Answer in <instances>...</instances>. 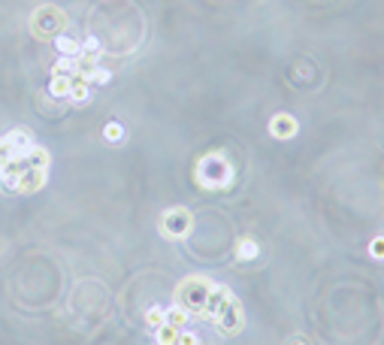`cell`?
<instances>
[{
    "instance_id": "6da1fadb",
    "label": "cell",
    "mask_w": 384,
    "mask_h": 345,
    "mask_svg": "<svg viewBox=\"0 0 384 345\" xmlns=\"http://www.w3.org/2000/svg\"><path fill=\"white\" fill-rule=\"evenodd\" d=\"M194 179H197V185L206 191H227L233 185V179H236V170H233L230 158L224 152H206L197 160Z\"/></svg>"
},
{
    "instance_id": "7a4b0ae2",
    "label": "cell",
    "mask_w": 384,
    "mask_h": 345,
    "mask_svg": "<svg viewBox=\"0 0 384 345\" xmlns=\"http://www.w3.org/2000/svg\"><path fill=\"white\" fill-rule=\"evenodd\" d=\"M215 291H218V285L209 282L206 276H191V279H185V282L176 288V306H182L188 315L206 318Z\"/></svg>"
},
{
    "instance_id": "3957f363",
    "label": "cell",
    "mask_w": 384,
    "mask_h": 345,
    "mask_svg": "<svg viewBox=\"0 0 384 345\" xmlns=\"http://www.w3.org/2000/svg\"><path fill=\"white\" fill-rule=\"evenodd\" d=\"M64 28H67V16L52 4L34 9V16H30V34H34L37 40H46V42L52 40L55 42L64 34Z\"/></svg>"
},
{
    "instance_id": "277c9868",
    "label": "cell",
    "mask_w": 384,
    "mask_h": 345,
    "mask_svg": "<svg viewBox=\"0 0 384 345\" xmlns=\"http://www.w3.org/2000/svg\"><path fill=\"white\" fill-rule=\"evenodd\" d=\"M191 228H194V215L185 206H173V209L161 212V221H157V230H161V236H167V240H185Z\"/></svg>"
},
{
    "instance_id": "5b68a950",
    "label": "cell",
    "mask_w": 384,
    "mask_h": 345,
    "mask_svg": "<svg viewBox=\"0 0 384 345\" xmlns=\"http://www.w3.org/2000/svg\"><path fill=\"white\" fill-rule=\"evenodd\" d=\"M215 324L224 330V333H239L245 327V312H242V303L233 297V291H227V297L221 300V306L215 312Z\"/></svg>"
},
{
    "instance_id": "8992f818",
    "label": "cell",
    "mask_w": 384,
    "mask_h": 345,
    "mask_svg": "<svg viewBox=\"0 0 384 345\" xmlns=\"http://www.w3.org/2000/svg\"><path fill=\"white\" fill-rule=\"evenodd\" d=\"M296 131H300V124H296V118L291 112H275L270 118V134L275 139H291Z\"/></svg>"
},
{
    "instance_id": "52a82bcc",
    "label": "cell",
    "mask_w": 384,
    "mask_h": 345,
    "mask_svg": "<svg viewBox=\"0 0 384 345\" xmlns=\"http://www.w3.org/2000/svg\"><path fill=\"white\" fill-rule=\"evenodd\" d=\"M260 255V245L251 240V236H242V240L236 242V257L239 261H254V257Z\"/></svg>"
},
{
    "instance_id": "ba28073f",
    "label": "cell",
    "mask_w": 384,
    "mask_h": 345,
    "mask_svg": "<svg viewBox=\"0 0 384 345\" xmlns=\"http://www.w3.org/2000/svg\"><path fill=\"white\" fill-rule=\"evenodd\" d=\"M55 46H58V52H61L64 58H76L79 52H82V42L73 40V37H67V34H61V37L55 40Z\"/></svg>"
},
{
    "instance_id": "9c48e42d",
    "label": "cell",
    "mask_w": 384,
    "mask_h": 345,
    "mask_svg": "<svg viewBox=\"0 0 384 345\" xmlns=\"http://www.w3.org/2000/svg\"><path fill=\"white\" fill-rule=\"evenodd\" d=\"M52 94L55 97H70V88H73V82H76V76H64V73H52Z\"/></svg>"
},
{
    "instance_id": "30bf717a",
    "label": "cell",
    "mask_w": 384,
    "mask_h": 345,
    "mask_svg": "<svg viewBox=\"0 0 384 345\" xmlns=\"http://www.w3.org/2000/svg\"><path fill=\"white\" fill-rule=\"evenodd\" d=\"M179 330L182 327H176V324H164L157 327V333H155V339H157V345H176V339H179Z\"/></svg>"
},
{
    "instance_id": "8fae6325",
    "label": "cell",
    "mask_w": 384,
    "mask_h": 345,
    "mask_svg": "<svg viewBox=\"0 0 384 345\" xmlns=\"http://www.w3.org/2000/svg\"><path fill=\"white\" fill-rule=\"evenodd\" d=\"M70 100L73 103H88V82H82V79H76L73 82V88H70Z\"/></svg>"
},
{
    "instance_id": "7c38bea8",
    "label": "cell",
    "mask_w": 384,
    "mask_h": 345,
    "mask_svg": "<svg viewBox=\"0 0 384 345\" xmlns=\"http://www.w3.org/2000/svg\"><path fill=\"white\" fill-rule=\"evenodd\" d=\"M82 82H88V85H91V82H100V85H106V82H112V73L103 70V67H94V70L85 73Z\"/></svg>"
},
{
    "instance_id": "4fadbf2b",
    "label": "cell",
    "mask_w": 384,
    "mask_h": 345,
    "mask_svg": "<svg viewBox=\"0 0 384 345\" xmlns=\"http://www.w3.org/2000/svg\"><path fill=\"white\" fill-rule=\"evenodd\" d=\"M145 321H148L152 327H161L164 321H167V309H164V306H152V309L145 312Z\"/></svg>"
},
{
    "instance_id": "5bb4252c",
    "label": "cell",
    "mask_w": 384,
    "mask_h": 345,
    "mask_svg": "<svg viewBox=\"0 0 384 345\" xmlns=\"http://www.w3.org/2000/svg\"><path fill=\"white\" fill-rule=\"evenodd\" d=\"M82 52H85V55H97V58H100V55H103V42L91 34L88 40H82Z\"/></svg>"
},
{
    "instance_id": "9a60e30c",
    "label": "cell",
    "mask_w": 384,
    "mask_h": 345,
    "mask_svg": "<svg viewBox=\"0 0 384 345\" xmlns=\"http://www.w3.org/2000/svg\"><path fill=\"white\" fill-rule=\"evenodd\" d=\"M103 136L109 139V143H119V139H124V127L119 122H109V124H106V131H103Z\"/></svg>"
},
{
    "instance_id": "2e32d148",
    "label": "cell",
    "mask_w": 384,
    "mask_h": 345,
    "mask_svg": "<svg viewBox=\"0 0 384 345\" xmlns=\"http://www.w3.org/2000/svg\"><path fill=\"white\" fill-rule=\"evenodd\" d=\"M176 345H203V339H200V333L179 330V339H176Z\"/></svg>"
},
{
    "instance_id": "e0dca14e",
    "label": "cell",
    "mask_w": 384,
    "mask_h": 345,
    "mask_svg": "<svg viewBox=\"0 0 384 345\" xmlns=\"http://www.w3.org/2000/svg\"><path fill=\"white\" fill-rule=\"evenodd\" d=\"M369 255L378 257V261H384V236H376V240L369 242Z\"/></svg>"
},
{
    "instance_id": "ac0fdd59",
    "label": "cell",
    "mask_w": 384,
    "mask_h": 345,
    "mask_svg": "<svg viewBox=\"0 0 384 345\" xmlns=\"http://www.w3.org/2000/svg\"><path fill=\"white\" fill-rule=\"evenodd\" d=\"M287 345H308V339H306V337H300V333H296V337H287Z\"/></svg>"
}]
</instances>
